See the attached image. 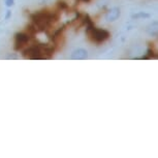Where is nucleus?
<instances>
[{
  "mask_svg": "<svg viewBox=\"0 0 158 158\" xmlns=\"http://www.w3.org/2000/svg\"><path fill=\"white\" fill-rule=\"evenodd\" d=\"M31 39L33 38L30 37L26 32L17 33L15 35V46H14L15 51H20V50H22L25 46H27Z\"/></svg>",
  "mask_w": 158,
  "mask_h": 158,
  "instance_id": "obj_1",
  "label": "nucleus"
},
{
  "mask_svg": "<svg viewBox=\"0 0 158 158\" xmlns=\"http://www.w3.org/2000/svg\"><path fill=\"white\" fill-rule=\"evenodd\" d=\"M87 58H88V53L84 49L75 50V52H72V56H70V59L72 60H85Z\"/></svg>",
  "mask_w": 158,
  "mask_h": 158,
  "instance_id": "obj_2",
  "label": "nucleus"
},
{
  "mask_svg": "<svg viewBox=\"0 0 158 158\" xmlns=\"http://www.w3.org/2000/svg\"><path fill=\"white\" fill-rule=\"evenodd\" d=\"M120 17V9H112L105 15V19L110 22H114V21L118 20Z\"/></svg>",
  "mask_w": 158,
  "mask_h": 158,
  "instance_id": "obj_3",
  "label": "nucleus"
},
{
  "mask_svg": "<svg viewBox=\"0 0 158 158\" xmlns=\"http://www.w3.org/2000/svg\"><path fill=\"white\" fill-rule=\"evenodd\" d=\"M56 6H57V9L60 10V12H62V10H67L69 9L68 4L65 1H63V0H58L56 3Z\"/></svg>",
  "mask_w": 158,
  "mask_h": 158,
  "instance_id": "obj_4",
  "label": "nucleus"
},
{
  "mask_svg": "<svg viewBox=\"0 0 158 158\" xmlns=\"http://www.w3.org/2000/svg\"><path fill=\"white\" fill-rule=\"evenodd\" d=\"M150 15L146 14V12H138V14H134L132 16L133 19H139V18H149Z\"/></svg>",
  "mask_w": 158,
  "mask_h": 158,
  "instance_id": "obj_5",
  "label": "nucleus"
},
{
  "mask_svg": "<svg viewBox=\"0 0 158 158\" xmlns=\"http://www.w3.org/2000/svg\"><path fill=\"white\" fill-rule=\"evenodd\" d=\"M5 3H6L7 6H12L14 4V0H5Z\"/></svg>",
  "mask_w": 158,
  "mask_h": 158,
  "instance_id": "obj_6",
  "label": "nucleus"
},
{
  "mask_svg": "<svg viewBox=\"0 0 158 158\" xmlns=\"http://www.w3.org/2000/svg\"><path fill=\"white\" fill-rule=\"evenodd\" d=\"M80 1H83V2H90V0H80Z\"/></svg>",
  "mask_w": 158,
  "mask_h": 158,
  "instance_id": "obj_7",
  "label": "nucleus"
}]
</instances>
